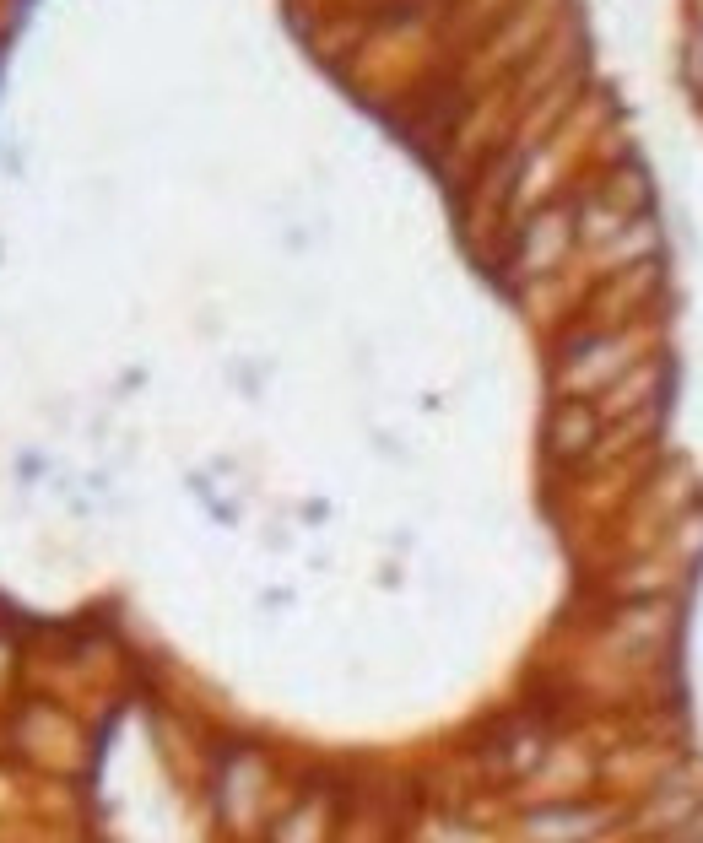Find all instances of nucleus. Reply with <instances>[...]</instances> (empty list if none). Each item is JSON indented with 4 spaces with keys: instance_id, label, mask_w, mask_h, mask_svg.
I'll list each match as a JSON object with an SVG mask.
<instances>
[{
    "instance_id": "nucleus-1",
    "label": "nucleus",
    "mask_w": 703,
    "mask_h": 843,
    "mask_svg": "<svg viewBox=\"0 0 703 843\" xmlns=\"http://www.w3.org/2000/svg\"><path fill=\"white\" fill-rule=\"evenodd\" d=\"M617 816L601 800H552L525 816V843H595Z\"/></svg>"
},
{
    "instance_id": "nucleus-2",
    "label": "nucleus",
    "mask_w": 703,
    "mask_h": 843,
    "mask_svg": "<svg viewBox=\"0 0 703 843\" xmlns=\"http://www.w3.org/2000/svg\"><path fill=\"white\" fill-rule=\"evenodd\" d=\"M595 438H601V417H595L590 406H579V400L557 406V417L547 422V444H552L557 460H574V454H585Z\"/></svg>"
}]
</instances>
